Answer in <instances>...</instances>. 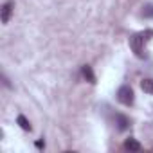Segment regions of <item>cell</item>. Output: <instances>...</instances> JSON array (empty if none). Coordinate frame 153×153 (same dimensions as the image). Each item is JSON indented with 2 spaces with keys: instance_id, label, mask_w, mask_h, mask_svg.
I'll list each match as a JSON object with an SVG mask.
<instances>
[{
  "instance_id": "obj_8",
  "label": "cell",
  "mask_w": 153,
  "mask_h": 153,
  "mask_svg": "<svg viewBox=\"0 0 153 153\" xmlns=\"http://www.w3.org/2000/svg\"><path fill=\"white\" fill-rule=\"evenodd\" d=\"M16 121H18V124H20V128H22V130H25V131H31V123H29V121H27L24 115H18V119H16Z\"/></svg>"
},
{
  "instance_id": "obj_2",
  "label": "cell",
  "mask_w": 153,
  "mask_h": 153,
  "mask_svg": "<svg viewBox=\"0 0 153 153\" xmlns=\"http://www.w3.org/2000/svg\"><path fill=\"white\" fill-rule=\"evenodd\" d=\"M133 90L128 87V85H124V87H121L119 90H117V101L119 103H123L124 106H131L133 105Z\"/></svg>"
},
{
  "instance_id": "obj_7",
  "label": "cell",
  "mask_w": 153,
  "mask_h": 153,
  "mask_svg": "<svg viewBox=\"0 0 153 153\" xmlns=\"http://www.w3.org/2000/svg\"><path fill=\"white\" fill-rule=\"evenodd\" d=\"M140 88L146 94H153V79H142L140 81Z\"/></svg>"
},
{
  "instance_id": "obj_4",
  "label": "cell",
  "mask_w": 153,
  "mask_h": 153,
  "mask_svg": "<svg viewBox=\"0 0 153 153\" xmlns=\"http://www.w3.org/2000/svg\"><path fill=\"white\" fill-rule=\"evenodd\" d=\"M115 124H117V128L123 131V130H126V128L130 126V119H128L126 115H123V114H115Z\"/></svg>"
},
{
  "instance_id": "obj_6",
  "label": "cell",
  "mask_w": 153,
  "mask_h": 153,
  "mask_svg": "<svg viewBox=\"0 0 153 153\" xmlns=\"http://www.w3.org/2000/svg\"><path fill=\"white\" fill-rule=\"evenodd\" d=\"M124 148L128 151H140V144L135 140V139H126L124 140Z\"/></svg>"
},
{
  "instance_id": "obj_5",
  "label": "cell",
  "mask_w": 153,
  "mask_h": 153,
  "mask_svg": "<svg viewBox=\"0 0 153 153\" xmlns=\"http://www.w3.org/2000/svg\"><path fill=\"white\" fill-rule=\"evenodd\" d=\"M81 72H83V78H85L88 83H96V76H94V72H92V67H88V65H83Z\"/></svg>"
},
{
  "instance_id": "obj_3",
  "label": "cell",
  "mask_w": 153,
  "mask_h": 153,
  "mask_svg": "<svg viewBox=\"0 0 153 153\" xmlns=\"http://www.w3.org/2000/svg\"><path fill=\"white\" fill-rule=\"evenodd\" d=\"M13 11H15V2L13 0H7V2L2 6V9H0V18H2V24H9L11 16H13Z\"/></svg>"
},
{
  "instance_id": "obj_1",
  "label": "cell",
  "mask_w": 153,
  "mask_h": 153,
  "mask_svg": "<svg viewBox=\"0 0 153 153\" xmlns=\"http://www.w3.org/2000/svg\"><path fill=\"white\" fill-rule=\"evenodd\" d=\"M149 33H137L133 36H130V47L133 49V52L139 56V58H144V43H146V36Z\"/></svg>"
},
{
  "instance_id": "obj_9",
  "label": "cell",
  "mask_w": 153,
  "mask_h": 153,
  "mask_svg": "<svg viewBox=\"0 0 153 153\" xmlns=\"http://www.w3.org/2000/svg\"><path fill=\"white\" fill-rule=\"evenodd\" d=\"M142 16H144V18H153V4L144 6V9H142Z\"/></svg>"
}]
</instances>
